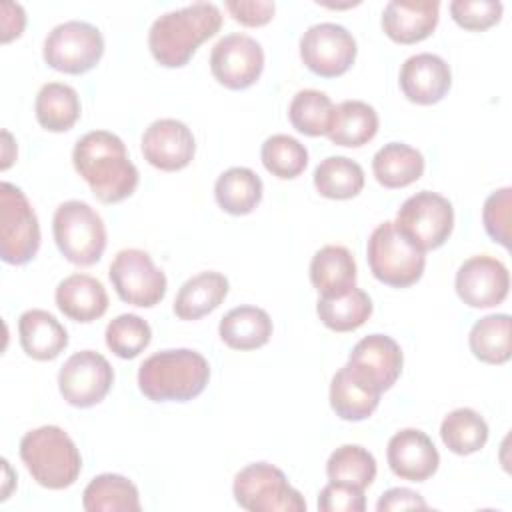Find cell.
<instances>
[{"mask_svg":"<svg viewBox=\"0 0 512 512\" xmlns=\"http://www.w3.org/2000/svg\"><path fill=\"white\" fill-rule=\"evenodd\" d=\"M72 164L92 194L104 204H118L134 194L138 168L126 152L120 136L108 130L86 132L72 150Z\"/></svg>","mask_w":512,"mask_h":512,"instance_id":"obj_1","label":"cell"},{"mask_svg":"<svg viewBox=\"0 0 512 512\" xmlns=\"http://www.w3.org/2000/svg\"><path fill=\"white\" fill-rule=\"evenodd\" d=\"M220 26L222 12L216 4L194 2L156 18L148 30V48L160 66L182 68Z\"/></svg>","mask_w":512,"mask_h":512,"instance_id":"obj_2","label":"cell"},{"mask_svg":"<svg viewBox=\"0 0 512 512\" xmlns=\"http://www.w3.org/2000/svg\"><path fill=\"white\" fill-rule=\"evenodd\" d=\"M208 380V360L190 348L156 352L138 368V388L152 402H188L204 392Z\"/></svg>","mask_w":512,"mask_h":512,"instance_id":"obj_3","label":"cell"},{"mask_svg":"<svg viewBox=\"0 0 512 512\" xmlns=\"http://www.w3.org/2000/svg\"><path fill=\"white\" fill-rule=\"evenodd\" d=\"M20 458L30 476L48 490L72 486L82 470L74 440L60 426H40L20 440Z\"/></svg>","mask_w":512,"mask_h":512,"instance_id":"obj_4","label":"cell"},{"mask_svg":"<svg viewBox=\"0 0 512 512\" xmlns=\"http://www.w3.org/2000/svg\"><path fill=\"white\" fill-rule=\"evenodd\" d=\"M52 234L60 254L76 266L96 264L106 250L104 220L82 200H66L56 208Z\"/></svg>","mask_w":512,"mask_h":512,"instance_id":"obj_5","label":"cell"},{"mask_svg":"<svg viewBox=\"0 0 512 512\" xmlns=\"http://www.w3.org/2000/svg\"><path fill=\"white\" fill-rule=\"evenodd\" d=\"M370 272L376 280L392 288H406L422 278L426 256L410 244L394 226V222L378 224L366 246Z\"/></svg>","mask_w":512,"mask_h":512,"instance_id":"obj_6","label":"cell"},{"mask_svg":"<svg viewBox=\"0 0 512 512\" xmlns=\"http://www.w3.org/2000/svg\"><path fill=\"white\" fill-rule=\"evenodd\" d=\"M234 500L248 512H306V500L286 474L268 462L244 466L232 484Z\"/></svg>","mask_w":512,"mask_h":512,"instance_id":"obj_7","label":"cell"},{"mask_svg":"<svg viewBox=\"0 0 512 512\" xmlns=\"http://www.w3.org/2000/svg\"><path fill=\"white\" fill-rule=\"evenodd\" d=\"M394 226L418 250H436L452 234L454 208L448 198L422 190L402 202Z\"/></svg>","mask_w":512,"mask_h":512,"instance_id":"obj_8","label":"cell"},{"mask_svg":"<svg viewBox=\"0 0 512 512\" xmlns=\"http://www.w3.org/2000/svg\"><path fill=\"white\" fill-rule=\"evenodd\" d=\"M40 248L38 216L26 194L10 184H0V256L6 264H28Z\"/></svg>","mask_w":512,"mask_h":512,"instance_id":"obj_9","label":"cell"},{"mask_svg":"<svg viewBox=\"0 0 512 512\" xmlns=\"http://www.w3.org/2000/svg\"><path fill=\"white\" fill-rule=\"evenodd\" d=\"M104 54L102 32L82 20H68L54 26L42 48L44 62L64 74H84L92 70Z\"/></svg>","mask_w":512,"mask_h":512,"instance_id":"obj_10","label":"cell"},{"mask_svg":"<svg viewBox=\"0 0 512 512\" xmlns=\"http://www.w3.org/2000/svg\"><path fill=\"white\" fill-rule=\"evenodd\" d=\"M118 298L138 308H152L166 296V274L156 268L152 256L140 248L120 250L108 270Z\"/></svg>","mask_w":512,"mask_h":512,"instance_id":"obj_11","label":"cell"},{"mask_svg":"<svg viewBox=\"0 0 512 512\" xmlns=\"http://www.w3.org/2000/svg\"><path fill=\"white\" fill-rule=\"evenodd\" d=\"M356 52L354 36L334 22L314 24L300 38V58L304 66L322 78L346 74L356 60Z\"/></svg>","mask_w":512,"mask_h":512,"instance_id":"obj_12","label":"cell"},{"mask_svg":"<svg viewBox=\"0 0 512 512\" xmlns=\"http://www.w3.org/2000/svg\"><path fill=\"white\" fill-rule=\"evenodd\" d=\"M114 370L110 362L94 350L72 354L58 372V388L62 398L76 408L100 404L110 392Z\"/></svg>","mask_w":512,"mask_h":512,"instance_id":"obj_13","label":"cell"},{"mask_svg":"<svg viewBox=\"0 0 512 512\" xmlns=\"http://www.w3.org/2000/svg\"><path fill=\"white\" fill-rule=\"evenodd\" d=\"M264 70V50L248 34H226L210 52V72L230 90H246L258 82Z\"/></svg>","mask_w":512,"mask_h":512,"instance_id":"obj_14","label":"cell"},{"mask_svg":"<svg viewBox=\"0 0 512 512\" xmlns=\"http://www.w3.org/2000/svg\"><path fill=\"white\" fill-rule=\"evenodd\" d=\"M454 288L466 306L492 308L506 300L510 290V274L498 258L478 254L460 264L454 278Z\"/></svg>","mask_w":512,"mask_h":512,"instance_id":"obj_15","label":"cell"},{"mask_svg":"<svg viewBox=\"0 0 512 512\" xmlns=\"http://www.w3.org/2000/svg\"><path fill=\"white\" fill-rule=\"evenodd\" d=\"M144 160L164 172L186 168L196 154V140L192 130L176 118L154 120L142 134Z\"/></svg>","mask_w":512,"mask_h":512,"instance_id":"obj_16","label":"cell"},{"mask_svg":"<svg viewBox=\"0 0 512 512\" xmlns=\"http://www.w3.org/2000/svg\"><path fill=\"white\" fill-rule=\"evenodd\" d=\"M348 364L376 390L386 392L400 378L404 356L398 342L386 334H368L352 348Z\"/></svg>","mask_w":512,"mask_h":512,"instance_id":"obj_17","label":"cell"},{"mask_svg":"<svg viewBox=\"0 0 512 512\" xmlns=\"http://www.w3.org/2000/svg\"><path fill=\"white\" fill-rule=\"evenodd\" d=\"M386 460L394 476L408 482H424L438 470L440 454L426 432L404 428L388 440Z\"/></svg>","mask_w":512,"mask_h":512,"instance_id":"obj_18","label":"cell"},{"mask_svg":"<svg viewBox=\"0 0 512 512\" xmlns=\"http://www.w3.org/2000/svg\"><path fill=\"white\" fill-rule=\"evenodd\" d=\"M398 82L402 94L410 102L430 106L448 94L452 86V72L444 58L430 52H420L404 60Z\"/></svg>","mask_w":512,"mask_h":512,"instance_id":"obj_19","label":"cell"},{"mask_svg":"<svg viewBox=\"0 0 512 512\" xmlns=\"http://www.w3.org/2000/svg\"><path fill=\"white\" fill-rule=\"evenodd\" d=\"M438 18V0H390L382 12V30L396 44H416L436 30Z\"/></svg>","mask_w":512,"mask_h":512,"instance_id":"obj_20","label":"cell"},{"mask_svg":"<svg viewBox=\"0 0 512 512\" xmlns=\"http://www.w3.org/2000/svg\"><path fill=\"white\" fill-rule=\"evenodd\" d=\"M58 310L74 322H94L108 310V294L104 284L88 274H70L54 292Z\"/></svg>","mask_w":512,"mask_h":512,"instance_id":"obj_21","label":"cell"},{"mask_svg":"<svg viewBox=\"0 0 512 512\" xmlns=\"http://www.w3.org/2000/svg\"><path fill=\"white\" fill-rule=\"evenodd\" d=\"M380 390L364 380L348 362L332 376L330 406L338 418L360 422L372 416L380 402Z\"/></svg>","mask_w":512,"mask_h":512,"instance_id":"obj_22","label":"cell"},{"mask_svg":"<svg viewBox=\"0 0 512 512\" xmlns=\"http://www.w3.org/2000/svg\"><path fill=\"white\" fill-rule=\"evenodd\" d=\"M18 336L22 350L40 362H48L60 356L68 346L66 328L46 310L32 308L18 318Z\"/></svg>","mask_w":512,"mask_h":512,"instance_id":"obj_23","label":"cell"},{"mask_svg":"<svg viewBox=\"0 0 512 512\" xmlns=\"http://www.w3.org/2000/svg\"><path fill=\"white\" fill-rule=\"evenodd\" d=\"M310 282L320 298L340 296L356 286V260L346 246H322L310 262Z\"/></svg>","mask_w":512,"mask_h":512,"instance_id":"obj_24","label":"cell"},{"mask_svg":"<svg viewBox=\"0 0 512 512\" xmlns=\"http://www.w3.org/2000/svg\"><path fill=\"white\" fill-rule=\"evenodd\" d=\"M228 288L230 284L224 274L214 270L200 272L180 286L174 298V314L180 320H198L224 302Z\"/></svg>","mask_w":512,"mask_h":512,"instance_id":"obj_25","label":"cell"},{"mask_svg":"<svg viewBox=\"0 0 512 512\" xmlns=\"http://www.w3.org/2000/svg\"><path fill=\"white\" fill-rule=\"evenodd\" d=\"M218 334L232 350H256L270 340L272 318L258 306H236L222 316Z\"/></svg>","mask_w":512,"mask_h":512,"instance_id":"obj_26","label":"cell"},{"mask_svg":"<svg viewBox=\"0 0 512 512\" xmlns=\"http://www.w3.org/2000/svg\"><path fill=\"white\" fill-rule=\"evenodd\" d=\"M376 110L362 100H344L334 108L328 138L336 146L360 148L368 144L378 132Z\"/></svg>","mask_w":512,"mask_h":512,"instance_id":"obj_27","label":"cell"},{"mask_svg":"<svg viewBox=\"0 0 512 512\" xmlns=\"http://www.w3.org/2000/svg\"><path fill=\"white\" fill-rule=\"evenodd\" d=\"M372 172L384 188H404L424 174V156L404 142H388L374 154Z\"/></svg>","mask_w":512,"mask_h":512,"instance_id":"obj_28","label":"cell"},{"mask_svg":"<svg viewBox=\"0 0 512 512\" xmlns=\"http://www.w3.org/2000/svg\"><path fill=\"white\" fill-rule=\"evenodd\" d=\"M86 512H140L138 488L132 480L120 474H98L82 492Z\"/></svg>","mask_w":512,"mask_h":512,"instance_id":"obj_29","label":"cell"},{"mask_svg":"<svg viewBox=\"0 0 512 512\" xmlns=\"http://www.w3.org/2000/svg\"><path fill=\"white\" fill-rule=\"evenodd\" d=\"M262 180L246 166H232L224 170L214 184V198L218 206L232 216L250 214L262 200Z\"/></svg>","mask_w":512,"mask_h":512,"instance_id":"obj_30","label":"cell"},{"mask_svg":"<svg viewBox=\"0 0 512 512\" xmlns=\"http://www.w3.org/2000/svg\"><path fill=\"white\" fill-rule=\"evenodd\" d=\"M34 112L44 130L66 132L80 118L78 92L64 82H48L36 94Z\"/></svg>","mask_w":512,"mask_h":512,"instance_id":"obj_31","label":"cell"},{"mask_svg":"<svg viewBox=\"0 0 512 512\" xmlns=\"http://www.w3.org/2000/svg\"><path fill=\"white\" fill-rule=\"evenodd\" d=\"M314 186L330 200H350L364 188V170L346 156H328L314 170Z\"/></svg>","mask_w":512,"mask_h":512,"instance_id":"obj_32","label":"cell"},{"mask_svg":"<svg viewBox=\"0 0 512 512\" xmlns=\"http://www.w3.org/2000/svg\"><path fill=\"white\" fill-rule=\"evenodd\" d=\"M316 314L326 328L334 332H352L372 316V300L364 290L354 286L340 296L318 298Z\"/></svg>","mask_w":512,"mask_h":512,"instance_id":"obj_33","label":"cell"},{"mask_svg":"<svg viewBox=\"0 0 512 512\" xmlns=\"http://www.w3.org/2000/svg\"><path fill=\"white\" fill-rule=\"evenodd\" d=\"M510 328H512L510 314H488L480 318L468 334V344L472 354L486 364L508 362L512 356Z\"/></svg>","mask_w":512,"mask_h":512,"instance_id":"obj_34","label":"cell"},{"mask_svg":"<svg viewBox=\"0 0 512 512\" xmlns=\"http://www.w3.org/2000/svg\"><path fill=\"white\" fill-rule=\"evenodd\" d=\"M440 438L450 452L468 456L482 450L488 442V424L476 410L456 408L444 416Z\"/></svg>","mask_w":512,"mask_h":512,"instance_id":"obj_35","label":"cell"},{"mask_svg":"<svg viewBox=\"0 0 512 512\" xmlns=\"http://www.w3.org/2000/svg\"><path fill=\"white\" fill-rule=\"evenodd\" d=\"M334 104L328 94L306 88L294 94L288 106L290 124L304 136H326L334 116Z\"/></svg>","mask_w":512,"mask_h":512,"instance_id":"obj_36","label":"cell"},{"mask_svg":"<svg viewBox=\"0 0 512 512\" xmlns=\"http://www.w3.org/2000/svg\"><path fill=\"white\" fill-rule=\"evenodd\" d=\"M326 476L332 482L368 488L376 478V458L358 444H344L336 448L326 462Z\"/></svg>","mask_w":512,"mask_h":512,"instance_id":"obj_37","label":"cell"},{"mask_svg":"<svg viewBox=\"0 0 512 512\" xmlns=\"http://www.w3.org/2000/svg\"><path fill=\"white\" fill-rule=\"evenodd\" d=\"M260 158L264 168L280 180H292L308 166L306 146L288 134L268 136L260 148Z\"/></svg>","mask_w":512,"mask_h":512,"instance_id":"obj_38","label":"cell"},{"mask_svg":"<svg viewBox=\"0 0 512 512\" xmlns=\"http://www.w3.org/2000/svg\"><path fill=\"white\" fill-rule=\"evenodd\" d=\"M106 346L124 360L136 358L152 340L150 324L138 314H120L106 326Z\"/></svg>","mask_w":512,"mask_h":512,"instance_id":"obj_39","label":"cell"},{"mask_svg":"<svg viewBox=\"0 0 512 512\" xmlns=\"http://www.w3.org/2000/svg\"><path fill=\"white\" fill-rule=\"evenodd\" d=\"M454 22L470 32H482L502 18V2L498 0H454L450 2Z\"/></svg>","mask_w":512,"mask_h":512,"instance_id":"obj_40","label":"cell"},{"mask_svg":"<svg viewBox=\"0 0 512 512\" xmlns=\"http://www.w3.org/2000/svg\"><path fill=\"white\" fill-rule=\"evenodd\" d=\"M510 208L512 188L508 186L492 192L482 208V222L486 234L504 248H510Z\"/></svg>","mask_w":512,"mask_h":512,"instance_id":"obj_41","label":"cell"},{"mask_svg":"<svg viewBox=\"0 0 512 512\" xmlns=\"http://www.w3.org/2000/svg\"><path fill=\"white\" fill-rule=\"evenodd\" d=\"M318 510L320 512H364L366 510L364 490L330 480L318 494Z\"/></svg>","mask_w":512,"mask_h":512,"instance_id":"obj_42","label":"cell"},{"mask_svg":"<svg viewBox=\"0 0 512 512\" xmlns=\"http://www.w3.org/2000/svg\"><path fill=\"white\" fill-rule=\"evenodd\" d=\"M226 10L242 26L256 28L272 20L276 6L270 0H228Z\"/></svg>","mask_w":512,"mask_h":512,"instance_id":"obj_43","label":"cell"},{"mask_svg":"<svg viewBox=\"0 0 512 512\" xmlns=\"http://www.w3.org/2000/svg\"><path fill=\"white\" fill-rule=\"evenodd\" d=\"M428 502L410 488H390L386 490L378 502V512H396V510H426Z\"/></svg>","mask_w":512,"mask_h":512,"instance_id":"obj_44","label":"cell"},{"mask_svg":"<svg viewBox=\"0 0 512 512\" xmlns=\"http://www.w3.org/2000/svg\"><path fill=\"white\" fill-rule=\"evenodd\" d=\"M26 26V14L20 4L4 2L2 4V42L18 38Z\"/></svg>","mask_w":512,"mask_h":512,"instance_id":"obj_45","label":"cell"}]
</instances>
